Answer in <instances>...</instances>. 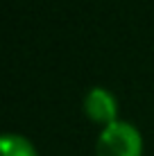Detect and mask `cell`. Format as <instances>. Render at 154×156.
Instances as JSON below:
<instances>
[{
    "mask_svg": "<svg viewBox=\"0 0 154 156\" xmlns=\"http://www.w3.org/2000/svg\"><path fill=\"white\" fill-rule=\"evenodd\" d=\"M2 156H39L36 147L25 136L5 133L2 136Z\"/></svg>",
    "mask_w": 154,
    "mask_h": 156,
    "instance_id": "obj_3",
    "label": "cell"
},
{
    "mask_svg": "<svg viewBox=\"0 0 154 156\" xmlns=\"http://www.w3.org/2000/svg\"><path fill=\"white\" fill-rule=\"evenodd\" d=\"M84 111H86V115L93 122H100V125L109 127L116 122L118 104H116V98L111 90L102 88V86H95V88H91L84 95Z\"/></svg>",
    "mask_w": 154,
    "mask_h": 156,
    "instance_id": "obj_2",
    "label": "cell"
},
{
    "mask_svg": "<svg viewBox=\"0 0 154 156\" xmlns=\"http://www.w3.org/2000/svg\"><path fill=\"white\" fill-rule=\"evenodd\" d=\"M143 140L134 125L125 120H116L113 125L104 127L95 145L98 156H141Z\"/></svg>",
    "mask_w": 154,
    "mask_h": 156,
    "instance_id": "obj_1",
    "label": "cell"
}]
</instances>
